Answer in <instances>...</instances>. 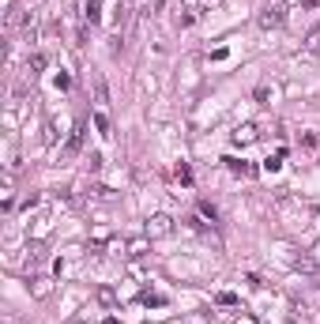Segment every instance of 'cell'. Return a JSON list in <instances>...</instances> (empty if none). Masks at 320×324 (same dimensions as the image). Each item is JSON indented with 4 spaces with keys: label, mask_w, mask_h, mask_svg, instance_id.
<instances>
[{
    "label": "cell",
    "mask_w": 320,
    "mask_h": 324,
    "mask_svg": "<svg viewBox=\"0 0 320 324\" xmlns=\"http://www.w3.org/2000/svg\"><path fill=\"white\" fill-rule=\"evenodd\" d=\"M256 23H260V30H279V26L287 23V8H283L279 0H271V4H264V8H260Z\"/></svg>",
    "instance_id": "6da1fadb"
},
{
    "label": "cell",
    "mask_w": 320,
    "mask_h": 324,
    "mask_svg": "<svg viewBox=\"0 0 320 324\" xmlns=\"http://www.w3.org/2000/svg\"><path fill=\"white\" fill-rule=\"evenodd\" d=\"M169 234H173V219H169V215H151V219H147V241H155V238H169Z\"/></svg>",
    "instance_id": "7a4b0ae2"
},
{
    "label": "cell",
    "mask_w": 320,
    "mask_h": 324,
    "mask_svg": "<svg viewBox=\"0 0 320 324\" xmlns=\"http://www.w3.org/2000/svg\"><path fill=\"white\" fill-rule=\"evenodd\" d=\"M222 162H226V170H230V173H241V177H253V173H256V166H249L245 159H234V155H226Z\"/></svg>",
    "instance_id": "3957f363"
},
{
    "label": "cell",
    "mask_w": 320,
    "mask_h": 324,
    "mask_svg": "<svg viewBox=\"0 0 320 324\" xmlns=\"http://www.w3.org/2000/svg\"><path fill=\"white\" fill-rule=\"evenodd\" d=\"M256 136H260V132H256V125H241V128L234 132V147H249Z\"/></svg>",
    "instance_id": "277c9868"
},
{
    "label": "cell",
    "mask_w": 320,
    "mask_h": 324,
    "mask_svg": "<svg viewBox=\"0 0 320 324\" xmlns=\"http://www.w3.org/2000/svg\"><path fill=\"white\" fill-rule=\"evenodd\" d=\"M305 53H320V26H313L305 34Z\"/></svg>",
    "instance_id": "5b68a950"
},
{
    "label": "cell",
    "mask_w": 320,
    "mask_h": 324,
    "mask_svg": "<svg viewBox=\"0 0 320 324\" xmlns=\"http://www.w3.org/2000/svg\"><path fill=\"white\" fill-rule=\"evenodd\" d=\"M83 132H87V128L76 125V132H72V140H68V155H76L79 147H83Z\"/></svg>",
    "instance_id": "8992f818"
},
{
    "label": "cell",
    "mask_w": 320,
    "mask_h": 324,
    "mask_svg": "<svg viewBox=\"0 0 320 324\" xmlns=\"http://www.w3.org/2000/svg\"><path fill=\"white\" fill-rule=\"evenodd\" d=\"M83 15H87V23H98V0H87V4H83Z\"/></svg>",
    "instance_id": "52a82bcc"
},
{
    "label": "cell",
    "mask_w": 320,
    "mask_h": 324,
    "mask_svg": "<svg viewBox=\"0 0 320 324\" xmlns=\"http://www.w3.org/2000/svg\"><path fill=\"white\" fill-rule=\"evenodd\" d=\"M279 166H283V151H279V155H268V159H264V170H271V173H275Z\"/></svg>",
    "instance_id": "ba28073f"
},
{
    "label": "cell",
    "mask_w": 320,
    "mask_h": 324,
    "mask_svg": "<svg viewBox=\"0 0 320 324\" xmlns=\"http://www.w3.org/2000/svg\"><path fill=\"white\" fill-rule=\"evenodd\" d=\"M98 302H102V306H113V302H117V294H113L110 287H98Z\"/></svg>",
    "instance_id": "9c48e42d"
},
{
    "label": "cell",
    "mask_w": 320,
    "mask_h": 324,
    "mask_svg": "<svg viewBox=\"0 0 320 324\" xmlns=\"http://www.w3.org/2000/svg\"><path fill=\"white\" fill-rule=\"evenodd\" d=\"M128 256H144V249H147V241H128Z\"/></svg>",
    "instance_id": "30bf717a"
},
{
    "label": "cell",
    "mask_w": 320,
    "mask_h": 324,
    "mask_svg": "<svg viewBox=\"0 0 320 324\" xmlns=\"http://www.w3.org/2000/svg\"><path fill=\"white\" fill-rule=\"evenodd\" d=\"M94 128H98V132H102V136H110V121H106V117H102V113H94Z\"/></svg>",
    "instance_id": "8fae6325"
},
{
    "label": "cell",
    "mask_w": 320,
    "mask_h": 324,
    "mask_svg": "<svg viewBox=\"0 0 320 324\" xmlns=\"http://www.w3.org/2000/svg\"><path fill=\"white\" fill-rule=\"evenodd\" d=\"M30 68H34V72L45 68V57H42V53H34V57H30Z\"/></svg>",
    "instance_id": "7c38bea8"
},
{
    "label": "cell",
    "mask_w": 320,
    "mask_h": 324,
    "mask_svg": "<svg viewBox=\"0 0 320 324\" xmlns=\"http://www.w3.org/2000/svg\"><path fill=\"white\" fill-rule=\"evenodd\" d=\"M200 211H203V215H207V219H211V222H219V211H215V207H211V204H200Z\"/></svg>",
    "instance_id": "4fadbf2b"
},
{
    "label": "cell",
    "mask_w": 320,
    "mask_h": 324,
    "mask_svg": "<svg viewBox=\"0 0 320 324\" xmlns=\"http://www.w3.org/2000/svg\"><path fill=\"white\" fill-rule=\"evenodd\" d=\"M237 324H256V321H253V317H241V321H237Z\"/></svg>",
    "instance_id": "5bb4252c"
},
{
    "label": "cell",
    "mask_w": 320,
    "mask_h": 324,
    "mask_svg": "<svg viewBox=\"0 0 320 324\" xmlns=\"http://www.w3.org/2000/svg\"><path fill=\"white\" fill-rule=\"evenodd\" d=\"M72 324H83V321H72Z\"/></svg>",
    "instance_id": "9a60e30c"
}]
</instances>
